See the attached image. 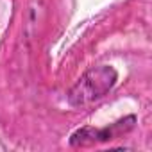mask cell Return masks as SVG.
Returning a JSON list of instances; mask_svg holds the SVG:
<instances>
[{"label":"cell","mask_w":152,"mask_h":152,"mask_svg":"<svg viewBox=\"0 0 152 152\" xmlns=\"http://www.w3.org/2000/svg\"><path fill=\"white\" fill-rule=\"evenodd\" d=\"M116 79H118V75H116V70L113 66L102 64V66L91 68L70 90L68 100L75 107L88 106V104L102 99L107 91H111Z\"/></svg>","instance_id":"1"}]
</instances>
